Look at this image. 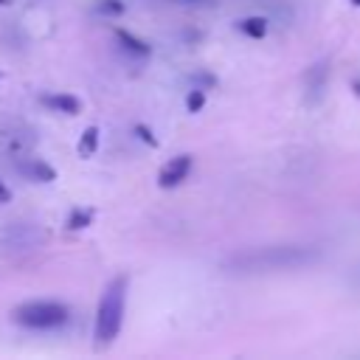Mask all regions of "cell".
I'll use <instances>...</instances> for the list:
<instances>
[{"label": "cell", "mask_w": 360, "mask_h": 360, "mask_svg": "<svg viewBox=\"0 0 360 360\" xmlns=\"http://www.w3.org/2000/svg\"><path fill=\"white\" fill-rule=\"evenodd\" d=\"M115 37H118V42L124 45V51H129V53H138V56H149V53H152V45H149V42H143L141 37H135V34H129V31H124V28H118Z\"/></svg>", "instance_id": "cell-9"}, {"label": "cell", "mask_w": 360, "mask_h": 360, "mask_svg": "<svg viewBox=\"0 0 360 360\" xmlns=\"http://www.w3.org/2000/svg\"><path fill=\"white\" fill-rule=\"evenodd\" d=\"M132 132H135V135H138V138H141L146 146H158V135H155V132H152L146 124H135V129H132Z\"/></svg>", "instance_id": "cell-15"}, {"label": "cell", "mask_w": 360, "mask_h": 360, "mask_svg": "<svg viewBox=\"0 0 360 360\" xmlns=\"http://www.w3.org/2000/svg\"><path fill=\"white\" fill-rule=\"evenodd\" d=\"M3 202H11V191H8V186L0 180V205H3Z\"/></svg>", "instance_id": "cell-16"}, {"label": "cell", "mask_w": 360, "mask_h": 360, "mask_svg": "<svg viewBox=\"0 0 360 360\" xmlns=\"http://www.w3.org/2000/svg\"><path fill=\"white\" fill-rule=\"evenodd\" d=\"M124 304H127V276H118L107 284V290L101 292L98 309H96L93 338L98 346H107L118 338L121 323H124Z\"/></svg>", "instance_id": "cell-1"}, {"label": "cell", "mask_w": 360, "mask_h": 360, "mask_svg": "<svg viewBox=\"0 0 360 360\" xmlns=\"http://www.w3.org/2000/svg\"><path fill=\"white\" fill-rule=\"evenodd\" d=\"M318 259V250L312 248H292V245H284V248H264L259 253H248V256H239L233 264L236 267H245V270H287V267H301V264H309Z\"/></svg>", "instance_id": "cell-2"}, {"label": "cell", "mask_w": 360, "mask_h": 360, "mask_svg": "<svg viewBox=\"0 0 360 360\" xmlns=\"http://www.w3.org/2000/svg\"><path fill=\"white\" fill-rule=\"evenodd\" d=\"M11 321L25 329H56L70 321V309L56 301H31L11 309Z\"/></svg>", "instance_id": "cell-3"}, {"label": "cell", "mask_w": 360, "mask_h": 360, "mask_svg": "<svg viewBox=\"0 0 360 360\" xmlns=\"http://www.w3.org/2000/svg\"><path fill=\"white\" fill-rule=\"evenodd\" d=\"M51 110L56 112H65V115H79L82 112V101L76 96H68V93H56V96H45L42 98Z\"/></svg>", "instance_id": "cell-7"}, {"label": "cell", "mask_w": 360, "mask_h": 360, "mask_svg": "<svg viewBox=\"0 0 360 360\" xmlns=\"http://www.w3.org/2000/svg\"><path fill=\"white\" fill-rule=\"evenodd\" d=\"M8 231L17 233V239H8L11 248H34V245L42 242V233H39L34 225H11Z\"/></svg>", "instance_id": "cell-8"}, {"label": "cell", "mask_w": 360, "mask_h": 360, "mask_svg": "<svg viewBox=\"0 0 360 360\" xmlns=\"http://www.w3.org/2000/svg\"><path fill=\"white\" fill-rule=\"evenodd\" d=\"M17 169H20L25 177L37 180V183H53V180H56V169H53L51 163L39 160V158H22V163H20Z\"/></svg>", "instance_id": "cell-6"}, {"label": "cell", "mask_w": 360, "mask_h": 360, "mask_svg": "<svg viewBox=\"0 0 360 360\" xmlns=\"http://www.w3.org/2000/svg\"><path fill=\"white\" fill-rule=\"evenodd\" d=\"M0 3H8V0H0Z\"/></svg>", "instance_id": "cell-18"}, {"label": "cell", "mask_w": 360, "mask_h": 360, "mask_svg": "<svg viewBox=\"0 0 360 360\" xmlns=\"http://www.w3.org/2000/svg\"><path fill=\"white\" fill-rule=\"evenodd\" d=\"M202 107H205V90H202V87L188 90V96H186V110H188V112H200Z\"/></svg>", "instance_id": "cell-13"}, {"label": "cell", "mask_w": 360, "mask_h": 360, "mask_svg": "<svg viewBox=\"0 0 360 360\" xmlns=\"http://www.w3.org/2000/svg\"><path fill=\"white\" fill-rule=\"evenodd\" d=\"M352 3H354V6H360V0H352Z\"/></svg>", "instance_id": "cell-17"}, {"label": "cell", "mask_w": 360, "mask_h": 360, "mask_svg": "<svg viewBox=\"0 0 360 360\" xmlns=\"http://www.w3.org/2000/svg\"><path fill=\"white\" fill-rule=\"evenodd\" d=\"M96 11L104 17H118V14H124V3L121 0H98Z\"/></svg>", "instance_id": "cell-14"}, {"label": "cell", "mask_w": 360, "mask_h": 360, "mask_svg": "<svg viewBox=\"0 0 360 360\" xmlns=\"http://www.w3.org/2000/svg\"><path fill=\"white\" fill-rule=\"evenodd\" d=\"M0 143L11 158H28V152L34 149V135L25 127H14L0 132Z\"/></svg>", "instance_id": "cell-4"}, {"label": "cell", "mask_w": 360, "mask_h": 360, "mask_svg": "<svg viewBox=\"0 0 360 360\" xmlns=\"http://www.w3.org/2000/svg\"><path fill=\"white\" fill-rule=\"evenodd\" d=\"M93 208H73L70 214H68V231H82V228H87L90 222H93Z\"/></svg>", "instance_id": "cell-12"}, {"label": "cell", "mask_w": 360, "mask_h": 360, "mask_svg": "<svg viewBox=\"0 0 360 360\" xmlns=\"http://www.w3.org/2000/svg\"><path fill=\"white\" fill-rule=\"evenodd\" d=\"M236 28L250 39H262L267 34V20L264 17H242V20H236Z\"/></svg>", "instance_id": "cell-10"}, {"label": "cell", "mask_w": 360, "mask_h": 360, "mask_svg": "<svg viewBox=\"0 0 360 360\" xmlns=\"http://www.w3.org/2000/svg\"><path fill=\"white\" fill-rule=\"evenodd\" d=\"M188 172H191V155H177V158H172V160L160 169L158 186H160V188H174V186H180V183L188 177Z\"/></svg>", "instance_id": "cell-5"}, {"label": "cell", "mask_w": 360, "mask_h": 360, "mask_svg": "<svg viewBox=\"0 0 360 360\" xmlns=\"http://www.w3.org/2000/svg\"><path fill=\"white\" fill-rule=\"evenodd\" d=\"M96 149H98V127H87L79 138L76 152H79V158H90V155H96Z\"/></svg>", "instance_id": "cell-11"}]
</instances>
